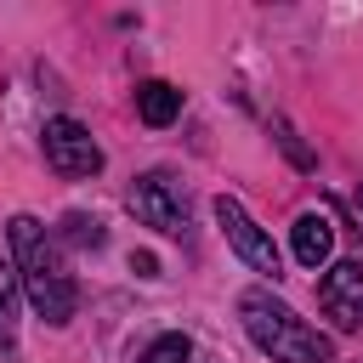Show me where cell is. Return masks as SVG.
<instances>
[{"label":"cell","mask_w":363,"mask_h":363,"mask_svg":"<svg viewBox=\"0 0 363 363\" xmlns=\"http://www.w3.org/2000/svg\"><path fill=\"white\" fill-rule=\"evenodd\" d=\"M11 267H17V284L28 289V301H34V312H40L45 323H68V318H74L79 284L68 278L57 238H51L34 216H11Z\"/></svg>","instance_id":"obj_1"},{"label":"cell","mask_w":363,"mask_h":363,"mask_svg":"<svg viewBox=\"0 0 363 363\" xmlns=\"http://www.w3.org/2000/svg\"><path fill=\"white\" fill-rule=\"evenodd\" d=\"M238 318H244L250 340L261 352H272V363H335V340L318 335L306 318H295V306H284L272 289H244Z\"/></svg>","instance_id":"obj_2"},{"label":"cell","mask_w":363,"mask_h":363,"mask_svg":"<svg viewBox=\"0 0 363 363\" xmlns=\"http://www.w3.org/2000/svg\"><path fill=\"white\" fill-rule=\"evenodd\" d=\"M40 142H45L51 170H62V176H96V170H102V147H96V136H91L79 119H68V113H51L45 130H40Z\"/></svg>","instance_id":"obj_3"},{"label":"cell","mask_w":363,"mask_h":363,"mask_svg":"<svg viewBox=\"0 0 363 363\" xmlns=\"http://www.w3.org/2000/svg\"><path fill=\"white\" fill-rule=\"evenodd\" d=\"M130 216H136L142 227L182 233V227H187V199H182V187H176L164 170H153V176H142V182L130 187Z\"/></svg>","instance_id":"obj_4"},{"label":"cell","mask_w":363,"mask_h":363,"mask_svg":"<svg viewBox=\"0 0 363 363\" xmlns=\"http://www.w3.org/2000/svg\"><path fill=\"white\" fill-rule=\"evenodd\" d=\"M216 221H221L227 244H233V250H238L255 272H272V278H278V244H272V238L250 221V210H244L238 199H227V193H221V199H216Z\"/></svg>","instance_id":"obj_5"},{"label":"cell","mask_w":363,"mask_h":363,"mask_svg":"<svg viewBox=\"0 0 363 363\" xmlns=\"http://www.w3.org/2000/svg\"><path fill=\"white\" fill-rule=\"evenodd\" d=\"M318 306L340 323V329H357L363 323V261H335L318 284Z\"/></svg>","instance_id":"obj_6"},{"label":"cell","mask_w":363,"mask_h":363,"mask_svg":"<svg viewBox=\"0 0 363 363\" xmlns=\"http://www.w3.org/2000/svg\"><path fill=\"white\" fill-rule=\"evenodd\" d=\"M289 244H295V261H301V267H323V261H329V250H335V227H329V216H318V210L295 216Z\"/></svg>","instance_id":"obj_7"},{"label":"cell","mask_w":363,"mask_h":363,"mask_svg":"<svg viewBox=\"0 0 363 363\" xmlns=\"http://www.w3.org/2000/svg\"><path fill=\"white\" fill-rule=\"evenodd\" d=\"M136 113H142L147 125H170V119L182 113V91H176L170 79H147V85H136Z\"/></svg>","instance_id":"obj_8"},{"label":"cell","mask_w":363,"mask_h":363,"mask_svg":"<svg viewBox=\"0 0 363 363\" xmlns=\"http://www.w3.org/2000/svg\"><path fill=\"white\" fill-rule=\"evenodd\" d=\"M142 363H193V340L170 329V335H159V340L142 352Z\"/></svg>","instance_id":"obj_9"},{"label":"cell","mask_w":363,"mask_h":363,"mask_svg":"<svg viewBox=\"0 0 363 363\" xmlns=\"http://www.w3.org/2000/svg\"><path fill=\"white\" fill-rule=\"evenodd\" d=\"M62 227H68L62 238H68V244H79V250H96V244H102V221H96V216L68 210V216H62Z\"/></svg>","instance_id":"obj_10"},{"label":"cell","mask_w":363,"mask_h":363,"mask_svg":"<svg viewBox=\"0 0 363 363\" xmlns=\"http://www.w3.org/2000/svg\"><path fill=\"white\" fill-rule=\"evenodd\" d=\"M11 312H17V267L0 261V329H11Z\"/></svg>","instance_id":"obj_11"},{"label":"cell","mask_w":363,"mask_h":363,"mask_svg":"<svg viewBox=\"0 0 363 363\" xmlns=\"http://www.w3.org/2000/svg\"><path fill=\"white\" fill-rule=\"evenodd\" d=\"M278 142H284V153H289V159H295L301 170H312V153H306V147L295 142V130H289V125H278Z\"/></svg>","instance_id":"obj_12"},{"label":"cell","mask_w":363,"mask_h":363,"mask_svg":"<svg viewBox=\"0 0 363 363\" xmlns=\"http://www.w3.org/2000/svg\"><path fill=\"white\" fill-rule=\"evenodd\" d=\"M130 272H136V278H159V255H153V250H136V255H130Z\"/></svg>","instance_id":"obj_13"},{"label":"cell","mask_w":363,"mask_h":363,"mask_svg":"<svg viewBox=\"0 0 363 363\" xmlns=\"http://www.w3.org/2000/svg\"><path fill=\"white\" fill-rule=\"evenodd\" d=\"M357 204H363V187H357Z\"/></svg>","instance_id":"obj_14"}]
</instances>
